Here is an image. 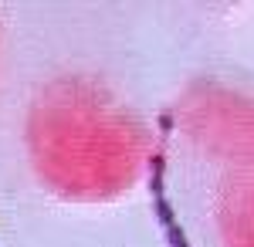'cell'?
Returning a JSON list of instances; mask_svg holds the SVG:
<instances>
[{
    "label": "cell",
    "mask_w": 254,
    "mask_h": 247,
    "mask_svg": "<svg viewBox=\"0 0 254 247\" xmlns=\"http://www.w3.org/2000/svg\"><path fill=\"white\" fill-rule=\"evenodd\" d=\"M153 210H156V220L163 224V227H166V241H170V247H190V244H187V237H183V227L176 224L173 207H170L166 193L153 196Z\"/></svg>",
    "instance_id": "6da1fadb"
}]
</instances>
